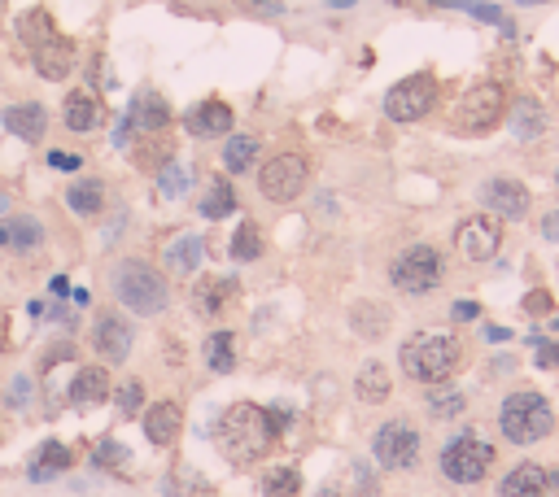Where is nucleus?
<instances>
[{"mask_svg":"<svg viewBox=\"0 0 559 497\" xmlns=\"http://www.w3.org/2000/svg\"><path fill=\"white\" fill-rule=\"evenodd\" d=\"M9 245V232H5V227H0V249H5Z\"/></svg>","mask_w":559,"mask_h":497,"instance_id":"3c124183","label":"nucleus"},{"mask_svg":"<svg viewBox=\"0 0 559 497\" xmlns=\"http://www.w3.org/2000/svg\"><path fill=\"white\" fill-rule=\"evenodd\" d=\"M437 5H446V9H463V14H472V18L490 22V27L511 31V22H507L503 9H498V5H485V0H437Z\"/></svg>","mask_w":559,"mask_h":497,"instance_id":"e433bc0d","label":"nucleus"},{"mask_svg":"<svg viewBox=\"0 0 559 497\" xmlns=\"http://www.w3.org/2000/svg\"><path fill=\"white\" fill-rule=\"evenodd\" d=\"M62 471H70V450L62 441H44L40 450L31 454V467H27L31 480H53V476H62Z\"/></svg>","mask_w":559,"mask_h":497,"instance_id":"393cba45","label":"nucleus"},{"mask_svg":"<svg viewBox=\"0 0 559 497\" xmlns=\"http://www.w3.org/2000/svg\"><path fill=\"white\" fill-rule=\"evenodd\" d=\"M481 205L490 210L494 218H507V223H516V218L529 214V188L520 184V179H507V175H494L481 184Z\"/></svg>","mask_w":559,"mask_h":497,"instance_id":"f8f14e48","label":"nucleus"},{"mask_svg":"<svg viewBox=\"0 0 559 497\" xmlns=\"http://www.w3.org/2000/svg\"><path fill=\"white\" fill-rule=\"evenodd\" d=\"M188 184H193V171L180 166V162H166L158 171V192H162V197H184Z\"/></svg>","mask_w":559,"mask_h":497,"instance_id":"4c0bfd02","label":"nucleus"},{"mask_svg":"<svg viewBox=\"0 0 559 497\" xmlns=\"http://www.w3.org/2000/svg\"><path fill=\"white\" fill-rule=\"evenodd\" d=\"M498 432L511 445H538L555 432V406L538 389H516L498 402Z\"/></svg>","mask_w":559,"mask_h":497,"instance_id":"20e7f679","label":"nucleus"},{"mask_svg":"<svg viewBox=\"0 0 559 497\" xmlns=\"http://www.w3.org/2000/svg\"><path fill=\"white\" fill-rule=\"evenodd\" d=\"M450 314H455L459 323H472V319H481V306H477V301H459V306L450 310Z\"/></svg>","mask_w":559,"mask_h":497,"instance_id":"49530a36","label":"nucleus"},{"mask_svg":"<svg viewBox=\"0 0 559 497\" xmlns=\"http://www.w3.org/2000/svg\"><path fill=\"white\" fill-rule=\"evenodd\" d=\"M180 428H184V410H180V402H158V406L145 410V436H149V445H158V450L175 445Z\"/></svg>","mask_w":559,"mask_h":497,"instance_id":"412c9836","label":"nucleus"},{"mask_svg":"<svg viewBox=\"0 0 559 497\" xmlns=\"http://www.w3.org/2000/svg\"><path fill=\"white\" fill-rule=\"evenodd\" d=\"M66 205H70V214H79V218H97L105 210V184L101 179H75V184L66 188Z\"/></svg>","mask_w":559,"mask_h":497,"instance_id":"b1692460","label":"nucleus"},{"mask_svg":"<svg viewBox=\"0 0 559 497\" xmlns=\"http://www.w3.org/2000/svg\"><path fill=\"white\" fill-rule=\"evenodd\" d=\"M236 293V280H210V284H201L197 288V314L201 319H214L219 314V306Z\"/></svg>","mask_w":559,"mask_h":497,"instance_id":"473e14b6","label":"nucleus"},{"mask_svg":"<svg viewBox=\"0 0 559 497\" xmlns=\"http://www.w3.org/2000/svg\"><path fill=\"white\" fill-rule=\"evenodd\" d=\"M498 497H551L546 471L538 463H516L503 480H498Z\"/></svg>","mask_w":559,"mask_h":497,"instance_id":"4be33fe9","label":"nucleus"},{"mask_svg":"<svg viewBox=\"0 0 559 497\" xmlns=\"http://www.w3.org/2000/svg\"><path fill=\"white\" fill-rule=\"evenodd\" d=\"M18 35L27 40V48H35V44L49 40V35H57V27H53V18L44 14V9H27V14L18 18Z\"/></svg>","mask_w":559,"mask_h":497,"instance_id":"72a5a7b5","label":"nucleus"},{"mask_svg":"<svg viewBox=\"0 0 559 497\" xmlns=\"http://www.w3.org/2000/svg\"><path fill=\"white\" fill-rule=\"evenodd\" d=\"M402 375L415 384H446L450 375L463 367V345L455 332H437V327H424V332H411L398 349Z\"/></svg>","mask_w":559,"mask_h":497,"instance_id":"f03ea898","label":"nucleus"},{"mask_svg":"<svg viewBox=\"0 0 559 497\" xmlns=\"http://www.w3.org/2000/svg\"><path fill=\"white\" fill-rule=\"evenodd\" d=\"M437 79L433 75H407L398 79L394 88L385 92V114L394 118V123H420V118H428L437 109Z\"/></svg>","mask_w":559,"mask_h":497,"instance_id":"1a4fd4ad","label":"nucleus"},{"mask_svg":"<svg viewBox=\"0 0 559 497\" xmlns=\"http://www.w3.org/2000/svg\"><path fill=\"white\" fill-rule=\"evenodd\" d=\"M27 402H31V380H27V375H18V380L9 384V406L27 410Z\"/></svg>","mask_w":559,"mask_h":497,"instance_id":"79ce46f5","label":"nucleus"},{"mask_svg":"<svg viewBox=\"0 0 559 497\" xmlns=\"http://www.w3.org/2000/svg\"><path fill=\"white\" fill-rule=\"evenodd\" d=\"M516 5H538V0H516Z\"/></svg>","mask_w":559,"mask_h":497,"instance_id":"603ef678","label":"nucleus"},{"mask_svg":"<svg viewBox=\"0 0 559 497\" xmlns=\"http://www.w3.org/2000/svg\"><path fill=\"white\" fill-rule=\"evenodd\" d=\"M420 428L407 419H389L380 423L376 436H372V458L385 471H411L415 463H420Z\"/></svg>","mask_w":559,"mask_h":497,"instance_id":"6e6552de","label":"nucleus"},{"mask_svg":"<svg viewBox=\"0 0 559 497\" xmlns=\"http://www.w3.org/2000/svg\"><path fill=\"white\" fill-rule=\"evenodd\" d=\"M498 245H503V218H494V214H468L455 227V249L468 262H490Z\"/></svg>","mask_w":559,"mask_h":497,"instance_id":"9b49d317","label":"nucleus"},{"mask_svg":"<svg viewBox=\"0 0 559 497\" xmlns=\"http://www.w3.org/2000/svg\"><path fill=\"white\" fill-rule=\"evenodd\" d=\"M70 358H75V345H70V341H57V345H49V354H44V367H57V362H70Z\"/></svg>","mask_w":559,"mask_h":497,"instance_id":"37998d69","label":"nucleus"},{"mask_svg":"<svg viewBox=\"0 0 559 497\" xmlns=\"http://www.w3.org/2000/svg\"><path fill=\"white\" fill-rule=\"evenodd\" d=\"M258 253H263V232H258V223H245L236 227V236H232V258L236 262H254Z\"/></svg>","mask_w":559,"mask_h":497,"instance_id":"c9c22d12","label":"nucleus"},{"mask_svg":"<svg viewBox=\"0 0 559 497\" xmlns=\"http://www.w3.org/2000/svg\"><path fill=\"white\" fill-rule=\"evenodd\" d=\"M546 131V114L533 96H520L516 109H511V136L516 140H538Z\"/></svg>","mask_w":559,"mask_h":497,"instance_id":"a878e982","label":"nucleus"},{"mask_svg":"<svg viewBox=\"0 0 559 497\" xmlns=\"http://www.w3.org/2000/svg\"><path fill=\"white\" fill-rule=\"evenodd\" d=\"M79 162H83V157H75V153H49V166H53V171H79Z\"/></svg>","mask_w":559,"mask_h":497,"instance_id":"c03bdc74","label":"nucleus"},{"mask_svg":"<svg viewBox=\"0 0 559 497\" xmlns=\"http://www.w3.org/2000/svg\"><path fill=\"white\" fill-rule=\"evenodd\" d=\"M132 341H136V327L123 319L118 310H101L97 323H92V345L105 362H123L132 354Z\"/></svg>","mask_w":559,"mask_h":497,"instance_id":"ddd939ff","label":"nucleus"},{"mask_svg":"<svg viewBox=\"0 0 559 497\" xmlns=\"http://www.w3.org/2000/svg\"><path fill=\"white\" fill-rule=\"evenodd\" d=\"M297 493H302L297 467H271L263 476V497H297Z\"/></svg>","mask_w":559,"mask_h":497,"instance_id":"f704fd0d","label":"nucleus"},{"mask_svg":"<svg viewBox=\"0 0 559 497\" xmlns=\"http://www.w3.org/2000/svg\"><path fill=\"white\" fill-rule=\"evenodd\" d=\"M503 118H507V92H503V83H494V79L472 83L455 105V127L468 131V136H485V131H494Z\"/></svg>","mask_w":559,"mask_h":497,"instance_id":"0eeeda50","label":"nucleus"},{"mask_svg":"<svg viewBox=\"0 0 559 497\" xmlns=\"http://www.w3.org/2000/svg\"><path fill=\"white\" fill-rule=\"evenodd\" d=\"M533 345H538V354H533V362H538V367H546V371L559 367V341H542V336H538Z\"/></svg>","mask_w":559,"mask_h":497,"instance_id":"a19ab883","label":"nucleus"},{"mask_svg":"<svg viewBox=\"0 0 559 497\" xmlns=\"http://www.w3.org/2000/svg\"><path fill=\"white\" fill-rule=\"evenodd\" d=\"M31 62H35V70H40V79H66L70 70H75V44L57 31L44 44L31 48Z\"/></svg>","mask_w":559,"mask_h":497,"instance_id":"f3484780","label":"nucleus"},{"mask_svg":"<svg viewBox=\"0 0 559 497\" xmlns=\"http://www.w3.org/2000/svg\"><path fill=\"white\" fill-rule=\"evenodd\" d=\"M49 288H53V297H66V293H70V284H66V275H57V280H53Z\"/></svg>","mask_w":559,"mask_h":497,"instance_id":"09e8293b","label":"nucleus"},{"mask_svg":"<svg viewBox=\"0 0 559 497\" xmlns=\"http://www.w3.org/2000/svg\"><path fill=\"white\" fill-rule=\"evenodd\" d=\"M5 232H9V245H14V253H35L44 245V227H40V218H31V214H14L5 223Z\"/></svg>","mask_w":559,"mask_h":497,"instance_id":"c756f323","label":"nucleus"},{"mask_svg":"<svg viewBox=\"0 0 559 497\" xmlns=\"http://www.w3.org/2000/svg\"><path fill=\"white\" fill-rule=\"evenodd\" d=\"M546 484H551V489L559 493V471H546Z\"/></svg>","mask_w":559,"mask_h":497,"instance_id":"8fccbe9b","label":"nucleus"},{"mask_svg":"<svg viewBox=\"0 0 559 497\" xmlns=\"http://www.w3.org/2000/svg\"><path fill=\"white\" fill-rule=\"evenodd\" d=\"M542 240H559V214H546L542 218Z\"/></svg>","mask_w":559,"mask_h":497,"instance_id":"de8ad7c7","label":"nucleus"},{"mask_svg":"<svg viewBox=\"0 0 559 497\" xmlns=\"http://www.w3.org/2000/svg\"><path fill=\"white\" fill-rule=\"evenodd\" d=\"M127 123H132V131L158 136V131L171 127V105H166V96H162V92L140 88V92L132 96V109H127Z\"/></svg>","mask_w":559,"mask_h":497,"instance_id":"dca6fc26","label":"nucleus"},{"mask_svg":"<svg viewBox=\"0 0 559 497\" xmlns=\"http://www.w3.org/2000/svg\"><path fill=\"white\" fill-rule=\"evenodd\" d=\"M0 118H5V127L14 131L18 140H27V144H40L44 131H49V109H44L40 101H18V105H9Z\"/></svg>","mask_w":559,"mask_h":497,"instance_id":"aec40b11","label":"nucleus"},{"mask_svg":"<svg viewBox=\"0 0 559 497\" xmlns=\"http://www.w3.org/2000/svg\"><path fill=\"white\" fill-rule=\"evenodd\" d=\"M525 310L529 314H551V293H529L525 297Z\"/></svg>","mask_w":559,"mask_h":497,"instance_id":"a18cd8bd","label":"nucleus"},{"mask_svg":"<svg viewBox=\"0 0 559 497\" xmlns=\"http://www.w3.org/2000/svg\"><path fill=\"white\" fill-rule=\"evenodd\" d=\"M140 402H145V389H140L136 380H132V384H123V389H118V415H123V419H132L136 410H140Z\"/></svg>","mask_w":559,"mask_h":497,"instance_id":"ea45409f","label":"nucleus"},{"mask_svg":"<svg viewBox=\"0 0 559 497\" xmlns=\"http://www.w3.org/2000/svg\"><path fill=\"white\" fill-rule=\"evenodd\" d=\"M424 406H428V415L433 419H455L463 406H468V397H463L455 384H433V393L424 397Z\"/></svg>","mask_w":559,"mask_h":497,"instance_id":"7c9ffc66","label":"nucleus"},{"mask_svg":"<svg viewBox=\"0 0 559 497\" xmlns=\"http://www.w3.org/2000/svg\"><path fill=\"white\" fill-rule=\"evenodd\" d=\"M350 323L359 336H367V341H380V336L389 332V310L380 306V301H359V306L350 310Z\"/></svg>","mask_w":559,"mask_h":497,"instance_id":"cd10ccee","label":"nucleus"},{"mask_svg":"<svg viewBox=\"0 0 559 497\" xmlns=\"http://www.w3.org/2000/svg\"><path fill=\"white\" fill-rule=\"evenodd\" d=\"M354 393H359L363 406H380V402H389V393H394V380H389V371L372 358V362L359 367V375H354Z\"/></svg>","mask_w":559,"mask_h":497,"instance_id":"5701e85b","label":"nucleus"},{"mask_svg":"<svg viewBox=\"0 0 559 497\" xmlns=\"http://www.w3.org/2000/svg\"><path fill=\"white\" fill-rule=\"evenodd\" d=\"M201 262H206V240L184 232L180 240H171V245L162 249V266L171 275H180V280H193V275L201 271Z\"/></svg>","mask_w":559,"mask_h":497,"instance_id":"a211bd4d","label":"nucleus"},{"mask_svg":"<svg viewBox=\"0 0 559 497\" xmlns=\"http://www.w3.org/2000/svg\"><path fill=\"white\" fill-rule=\"evenodd\" d=\"M446 275V258L437 245H407L389 262V280L394 288H402L407 297H428Z\"/></svg>","mask_w":559,"mask_h":497,"instance_id":"423d86ee","label":"nucleus"},{"mask_svg":"<svg viewBox=\"0 0 559 497\" xmlns=\"http://www.w3.org/2000/svg\"><path fill=\"white\" fill-rule=\"evenodd\" d=\"M92 463H97L101 471H123L127 463H132V454H127V445H118V441H101L97 450H92Z\"/></svg>","mask_w":559,"mask_h":497,"instance_id":"58836bf2","label":"nucleus"},{"mask_svg":"<svg viewBox=\"0 0 559 497\" xmlns=\"http://www.w3.org/2000/svg\"><path fill=\"white\" fill-rule=\"evenodd\" d=\"M289 428V410L284 406H254V402H232L214 423V445L219 454L236 467H249L271 454L276 436Z\"/></svg>","mask_w":559,"mask_h":497,"instance_id":"f257e3e1","label":"nucleus"},{"mask_svg":"<svg viewBox=\"0 0 559 497\" xmlns=\"http://www.w3.org/2000/svg\"><path fill=\"white\" fill-rule=\"evenodd\" d=\"M555 184H559V171H555Z\"/></svg>","mask_w":559,"mask_h":497,"instance_id":"864d4df0","label":"nucleus"},{"mask_svg":"<svg viewBox=\"0 0 559 497\" xmlns=\"http://www.w3.org/2000/svg\"><path fill=\"white\" fill-rule=\"evenodd\" d=\"M306 179H311V162L302 153H280L258 171V192L276 205H289L306 192Z\"/></svg>","mask_w":559,"mask_h":497,"instance_id":"9d476101","label":"nucleus"},{"mask_svg":"<svg viewBox=\"0 0 559 497\" xmlns=\"http://www.w3.org/2000/svg\"><path fill=\"white\" fill-rule=\"evenodd\" d=\"M66 393H70V406H79V410H92V406H101L105 397L114 393V384H110V371H105V367H97V362H92V367H79Z\"/></svg>","mask_w":559,"mask_h":497,"instance_id":"6ab92c4d","label":"nucleus"},{"mask_svg":"<svg viewBox=\"0 0 559 497\" xmlns=\"http://www.w3.org/2000/svg\"><path fill=\"white\" fill-rule=\"evenodd\" d=\"M232 210H236V188L228 179H214L206 197H201V218H228Z\"/></svg>","mask_w":559,"mask_h":497,"instance_id":"2f4dec72","label":"nucleus"},{"mask_svg":"<svg viewBox=\"0 0 559 497\" xmlns=\"http://www.w3.org/2000/svg\"><path fill=\"white\" fill-rule=\"evenodd\" d=\"M201 354H206V367L214 375H228L236 367V336L232 332H210L206 345H201Z\"/></svg>","mask_w":559,"mask_h":497,"instance_id":"c85d7f7f","label":"nucleus"},{"mask_svg":"<svg viewBox=\"0 0 559 497\" xmlns=\"http://www.w3.org/2000/svg\"><path fill=\"white\" fill-rule=\"evenodd\" d=\"M62 123H66V131H75V136H92V131H101V127H105V105H101V96L92 92V88L66 92V101H62Z\"/></svg>","mask_w":559,"mask_h":497,"instance_id":"4468645a","label":"nucleus"},{"mask_svg":"<svg viewBox=\"0 0 559 497\" xmlns=\"http://www.w3.org/2000/svg\"><path fill=\"white\" fill-rule=\"evenodd\" d=\"M551 327H559V319H555V323H551Z\"/></svg>","mask_w":559,"mask_h":497,"instance_id":"5fc2aeb1","label":"nucleus"},{"mask_svg":"<svg viewBox=\"0 0 559 497\" xmlns=\"http://www.w3.org/2000/svg\"><path fill=\"white\" fill-rule=\"evenodd\" d=\"M110 293H114L118 306L140 314V319H158V314H166V306H171V288H166V280L140 258H123V262L110 266Z\"/></svg>","mask_w":559,"mask_h":497,"instance_id":"7ed1b4c3","label":"nucleus"},{"mask_svg":"<svg viewBox=\"0 0 559 497\" xmlns=\"http://www.w3.org/2000/svg\"><path fill=\"white\" fill-rule=\"evenodd\" d=\"M232 123H236L232 105H228V101H219V96H210V101H201V105H193V109L184 114L188 136H197V140H219V136H232Z\"/></svg>","mask_w":559,"mask_h":497,"instance_id":"2eb2a0df","label":"nucleus"},{"mask_svg":"<svg viewBox=\"0 0 559 497\" xmlns=\"http://www.w3.org/2000/svg\"><path fill=\"white\" fill-rule=\"evenodd\" d=\"M258 140L254 136H223V171L228 175H245L258 162Z\"/></svg>","mask_w":559,"mask_h":497,"instance_id":"bb28decb","label":"nucleus"},{"mask_svg":"<svg viewBox=\"0 0 559 497\" xmlns=\"http://www.w3.org/2000/svg\"><path fill=\"white\" fill-rule=\"evenodd\" d=\"M494 458L498 454H494V445L485 441L481 428H459L442 445V458H437V467H442V476L450 484H459V489H472V484H481L494 471Z\"/></svg>","mask_w":559,"mask_h":497,"instance_id":"39448f33","label":"nucleus"}]
</instances>
